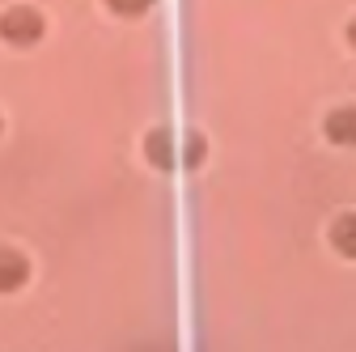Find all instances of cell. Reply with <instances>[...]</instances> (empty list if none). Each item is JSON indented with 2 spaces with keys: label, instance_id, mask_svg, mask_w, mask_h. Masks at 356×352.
Here are the masks:
<instances>
[{
  "label": "cell",
  "instance_id": "cell-1",
  "mask_svg": "<svg viewBox=\"0 0 356 352\" xmlns=\"http://www.w3.org/2000/svg\"><path fill=\"white\" fill-rule=\"evenodd\" d=\"M51 30V17L42 13L30 0H13V5L0 9V42L13 51H34Z\"/></svg>",
  "mask_w": 356,
  "mask_h": 352
},
{
  "label": "cell",
  "instance_id": "cell-2",
  "mask_svg": "<svg viewBox=\"0 0 356 352\" xmlns=\"http://www.w3.org/2000/svg\"><path fill=\"white\" fill-rule=\"evenodd\" d=\"M301 115H314L318 145H327L335 153H352L356 149V98H335L323 111H301Z\"/></svg>",
  "mask_w": 356,
  "mask_h": 352
},
{
  "label": "cell",
  "instance_id": "cell-3",
  "mask_svg": "<svg viewBox=\"0 0 356 352\" xmlns=\"http://www.w3.org/2000/svg\"><path fill=\"white\" fill-rule=\"evenodd\" d=\"M140 157H145L149 170L165 174V179L178 170V131H174L165 119H157V123H149V127L140 131Z\"/></svg>",
  "mask_w": 356,
  "mask_h": 352
},
{
  "label": "cell",
  "instance_id": "cell-4",
  "mask_svg": "<svg viewBox=\"0 0 356 352\" xmlns=\"http://www.w3.org/2000/svg\"><path fill=\"white\" fill-rule=\"evenodd\" d=\"M323 238H327V250L339 259V263H352L356 268V208H335L327 221H323Z\"/></svg>",
  "mask_w": 356,
  "mask_h": 352
},
{
  "label": "cell",
  "instance_id": "cell-5",
  "mask_svg": "<svg viewBox=\"0 0 356 352\" xmlns=\"http://www.w3.org/2000/svg\"><path fill=\"white\" fill-rule=\"evenodd\" d=\"M34 280V259L26 246L0 242V297H17Z\"/></svg>",
  "mask_w": 356,
  "mask_h": 352
},
{
  "label": "cell",
  "instance_id": "cell-6",
  "mask_svg": "<svg viewBox=\"0 0 356 352\" xmlns=\"http://www.w3.org/2000/svg\"><path fill=\"white\" fill-rule=\"evenodd\" d=\"M102 9L111 17H123V22H145L157 9V0H102Z\"/></svg>",
  "mask_w": 356,
  "mask_h": 352
},
{
  "label": "cell",
  "instance_id": "cell-7",
  "mask_svg": "<svg viewBox=\"0 0 356 352\" xmlns=\"http://www.w3.org/2000/svg\"><path fill=\"white\" fill-rule=\"evenodd\" d=\"M335 13H343V22L335 30V42H339L348 56H356V9H335Z\"/></svg>",
  "mask_w": 356,
  "mask_h": 352
},
{
  "label": "cell",
  "instance_id": "cell-8",
  "mask_svg": "<svg viewBox=\"0 0 356 352\" xmlns=\"http://www.w3.org/2000/svg\"><path fill=\"white\" fill-rule=\"evenodd\" d=\"M5 131H9V119H5V111H0V141H5Z\"/></svg>",
  "mask_w": 356,
  "mask_h": 352
}]
</instances>
